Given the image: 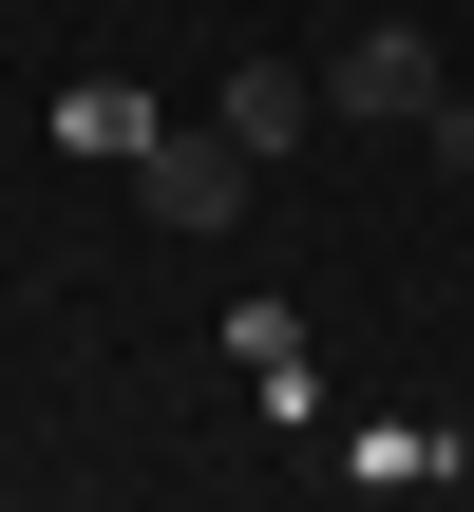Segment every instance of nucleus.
Wrapping results in <instances>:
<instances>
[{
  "mask_svg": "<svg viewBox=\"0 0 474 512\" xmlns=\"http://www.w3.org/2000/svg\"><path fill=\"white\" fill-rule=\"evenodd\" d=\"M133 190H152V228H228L247 209V133L209 114V133H133Z\"/></svg>",
  "mask_w": 474,
  "mask_h": 512,
  "instance_id": "2",
  "label": "nucleus"
},
{
  "mask_svg": "<svg viewBox=\"0 0 474 512\" xmlns=\"http://www.w3.org/2000/svg\"><path fill=\"white\" fill-rule=\"evenodd\" d=\"M437 171H474V95H437Z\"/></svg>",
  "mask_w": 474,
  "mask_h": 512,
  "instance_id": "5",
  "label": "nucleus"
},
{
  "mask_svg": "<svg viewBox=\"0 0 474 512\" xmlns=\"http://www.w3.org/2000/svg\"><path fill=\"white\" fill-rule=\"evenodd\" d=\"M209 114H228L247 152H285V133H304V57H228V95H209Z\"/></svg>",
  "mask_w": 474,
  "mask_h": 512,
  "instance_id": "3",
  "label": "nucleus"
},
{
  "mask_svg": "<svg viewBox=\"0 0 474 512\" xmlns=\"http://www.w3.org/2000/svg\"><path fill=\"white\" fill-rule=\"evenodd\" d=\"M437 95H456V76H437V38H418V19H361V38L323 57V114H380V133H437Z\"/></svg>",
  "mask_w": 474,
  "mask_h": 512,
  "instance_id": "1",
  "label": "nucleus"
},
{
  "mask_svg": "<svg viewBox=\"0 0 474 512\" xmlns=\"http://www.w3.org/2000/svg\"><path fill=\"white\" fill-rule=\"evenodd\" d=\"M342 475H361V494H437V475H474V437H418V418H380Z\"/></svg>",
  "mask_w": 474,
  "mask_h": 512,
  "instance_id": "4",
  "label": "nucleus"
}]
</instances>
